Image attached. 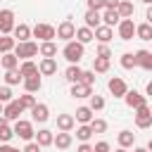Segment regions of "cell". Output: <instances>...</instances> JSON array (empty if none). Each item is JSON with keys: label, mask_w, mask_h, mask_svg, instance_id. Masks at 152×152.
<instances>
[{"label": "cell", "mask_w": 152, "mask_h": 152, "mask_svg": "<svg viewBox=\"0 0 152 152\" xmlns=\"http://www.w3.org/2000/svg\"><path fill=\"white\" fill-rule=\"evenodd\" d=\"M88 126H90L93 133H104V131H107V121H104V119H95V116H93V119L88 121Z\"/></svg>", "instance_id": "obj_38"}, {"label": "cell", "mask_w": 152, "mask_h": 152, "mask_svg": "<svg viewBox=\"0 0 152 152\" xmlns=\"http://www.w3.org/2000/svg\"><path fill=\"white\" fill-rule=\"evenodd\" d=\"M93 112H100V109H104V97L102 95H90V104H88Z\"/></svg>", "instance_id": "obj_40"}, {"label": "cell", "mask_w": 152, "mask_h": 152, "mask_svg": "<svg viewBox=\"0 0 152 152\" xmlns=\"http://www.w3.org/2000/svg\"><path fill=\"white\" fill-rule=\"evenodd\" d=\"M116 152H126V147H119V150H116Z\"/></svg>", "instance_id": "obj_52"}, {"label": "cell", "mask_w": 152, "mask_h": 152, "mask_svg": "<svg viewBox=\"0 0 152 152\" xmlns=\"http://www.w3.org/2000/svg\"><path fill=\"white\" fill-rule=\"evenodd\" d=\"M0 64H2L5 71H7V69H17V66H19V57H17L14 52H5V55L0 57Z\"/></svg>", "instance_id": "obj_25"}, {"label": "cell", "mask_w": 152, "mask_h": 152, "mask_svg": "<svg viewBox=\"0 0 152 152\" xmlns=\"http://www.w3.org/2000/svg\"><path fill=\"white\" fill-rule=\"evenodd\" d=\"M71 140H74V138H71L69 131H59V133L52 138V145H55L57 150H66V147H71Z\"/></svg>", "instance_id": "obj_17"}, {"label": "cell", "mask_w": 152, "mask_h": 152, "mask_svg": "<svg viewBox=\"0 0 152 152\" xmlns=\"http://www.w3.org/2000/svg\"><path fill=\"white\" fill-rule=\"evenodd\" d=\"M12 33H14V40H17V43L31 40V26H28V24H14Z\"/></svg>", "instance_id": "obj_18"}, {"label": "cell", "mask_w": 152, "mask_h": 152, "mask_svg": "<svg viewBox=\"0 0 152 152\" xmlns=\"http://www.w3.org/2000/svg\"><path fill=\"white\" fill-rule=\"evenodd\" d=\"M142 2H145V5H150V2H152V0H142Z\"/></svg>", "instance_id": "obj_53"}, {"label": "cell", "mask_w": 152, "mask_h": 152, "mask_svg": "<svg viewBox=\"0 0 152 152\" xmlns=\"http://www.w3.org/2000/svg\"><path fill=\"white\" fill-rule=\"evenodd\" d=\"M74 38L81 43V45H86V43H90V40H95L93 38V28H88V26H81V28H76V33H74Z\"/></svg>", "instance_id": "obj_24"}, {"label": "cell", "mask_w": 152, "mask_h": 152, "mask_svg": "<svg viewBox=\"0 0 152 152\" xmlns=\"http://www.w3.org/2000/svg\"><path fill=\"white\" fill-rule=\"evenodd\" d=\"M116 140H119V147H133V142H135V133H133V131H121Z\"/></svg>", "instance_id": "obj_31"}, {"label": "cell", "mask_w": 152, "mask_h": 152, "mask_svg": "<svg viewBox=\"0 0 152 152\" xmlns=\"http://www.w3.org/2000/svg\"><path fill=\"white\" fill-rule=\"evenodd\" d=\"M135 36H138L140 40H152V24H150V21L138 24V26H135Z\"/></svg>", "instance_id": "obj_27"}, {"label": "cell", "mask_w": 152, "mask_h": 152, "mask_svg": "<svg viewBox=\"0 0 152 152\" xmlns=\"http://www.w3.org/2000/svg\"><path fill=\"white\" fill-rule=\"evenodd\" d=\"M88 10L102 12V10H104V0H88Z\"/></svg>", "instance_id": "obj_45"}, {"label": "cell", "mask_w": 152, "mask_h": 152, "mask_svg": "<svg viewBox=\"0 0 152 152\" xmlns=\"http://www.w3.org/2000/svg\"><path fill=\"white\" fill-rule=\"evenodd\" d=\"M14 55H17L21 62H24V59H31V57L38 55V43H33V40H21V43L14 45Z\"/></svg>", "instance_id": "obj_2"}, {"label": "cell", "mask_w": 152, "mask_h": 152, "mask_svg": "<svg viewBox=\"0 0 152 152\" xmlns=\"http://www.w3.org/2000/svg\"><path fill=\"white\" fill-rule=\"evenodd\" d=\"M93 71H95V74H104V71H109V59H104V57H95V62H93Z\"/></svg>", "instance_id": "obj_37"}, {"label": "cell", "mask_w": 152, "mask_h": 152, "mask_svg": "<svg viewBox=\"0 0 152 152\" xmlns=\"http://www.w3.org/2000/svg\"><path fill=\"white\" fill-rule=\"evenodd\" d=\"M135 126L138 128H150L152 126V112H150L147 104L135 107Z\"/></svg>", "instance_id": "obj_4"}, {"label": "cell", "mask_w": 152, "mask_h": 152, "mask_svg": "<svg viewBox=\"0 0 152 152\" xmlns=\"http://www.w3.org/2000/svg\"><path fill=\"white\" fill-rule=\"evenodd\" d=\"M28 112H31L33 121H38V124H45V121L50 119V109H48V104H43V102H36Z\"/></svg>", "instance_id": "obj_11"}, {"label": "cell", "mask_w": 152, "mask_h": 152, "mask_svg": "<svg viewBox=\"0 0 152 152\" xmlns=\"http://www.w3.org/2000/svg\"><path fill=\"white\" fill-rule=\"evenodd\" d=\"M133 57H135V66H142V69H152V52L150 50H138V52H133Z\"/></svg>", "instance_id": "obj_14"}, {"label": "cell", "mask_w": 152, "mask_h": 152, "mask_svg": "<svg viewBox=\"0 0 152 152\" xmlns=\"http://www.w3.org/2000/svg\"><path fill=\"white\" fill-rule=\"evenodd\" d=\"M112 147H109V142L107 140H100V142H95V147H93V152H109Z\"/></svg>", "instance_id": "obj_46"}, {"label": "cell", "mask_w": 152, "mask_h": 152, "mask_svg": "<svg viewBox=\"0 0 152 152\" xmlns=\"http://www.w3.org/2000/svg\"><path fill=\"white\" fill-rule=\"evenodd\" d=\"M24 78H21V74H19V69H7V74H5V86H17V83H21Z\"/></svg>", "instance_id": "obj_35"}, {"label": "cell", "mask_w": 152, "mask_h": 152, "mask_svg": "<svg viewBox=\"0 0 152 152\" xmlns=\"http://www.w3.org/2000/svg\"><path fill=\"white\" fill-rule=\"evenodd\" d=\"M97 57H104V59H109V57H112V50H109V45H107V43H100V45H97Z\"/></svg>", "instance_id": "obj_43"}, {"label": "cell", "mask_w": 152, "mask_h": 152, "mask_svg": "<svg viewBox=\"0 0 152 152\" xmlns=\"http://www.w3.org/2000/svg\"><path fill=\"white\" fill-rule=\"evenodd\" d=\"M38 74H40V76H52V74H57V62H55V57H43L40 64H38Z\"/></svg>", "instance_id": "obj_13"}, {"label": "cell", "mask_w": 152, "mask_h": 152, "mask_svg": "<svg viewBox=\"0 0 152 152\" xmlns=\"http://www.w3.org/2000/svg\"><path fill=\"white\" fill-rule=\"evenodd\" d=\"M12 128H10V124H7V119L5 116H0V142H10L12 140Z\"/></svg>", "instance_id": "obj_32"}, {"label": "cell", "mask_w": 152, "mask_h": 152, "mask_svg": "<svg viewBox=\"0 0 152 152\" xmlns=\"http://www.w3.org/2000/svg\"><path fill=\"white\" fill-rule=\"evenodd\" d=\"M0 152H12V145H7V142H2V145H0Z\"/></svg>", "instance_id": "obj_50"}, {"label": "cell", "mask_w": 152, "mask_h": 152, "mask_svg": "<svg viewBox=\"0 0 152 152\" xmlns=\"http://www.w3.org/2000/svg\"><path fill=\"white\" fill-rule=\"evenodd\" d=\"M33 138H36V142H38L40 147H48V145H52L55 133H52V131H48V128H40L38 133H33Z\"/></svg>", "instance_id": "obj_22"}, {"label": "cell", "mask_w": 152, "mask_h": 152, "mask_svg": "<svg viewBox=\"0 0 152 152\" xmlns=\"http://www.w3.org/2000/svg\"><path fill=\"white\" fill-rule=\"evenodd\" d=\"M38 52H40L43 57H55V55H57V45H55L52 40H43V43L38 45Z\"/></svg>", "instance_id": "obj_30"}, {"label": "cell", "mask_w": 152, "mask_h": 152, "mask_svg": "<svg viewBox=\"0 0 152 152\" xmlns=\"http://www.w3.org/2000/svg\"><path fill=\"white\" fill-rule=\"evenodd\" d=\"M116 12H119V17H121V19H131V17L135 14V7H133V2H131V0H119Z\"/></svg>", "instance_id": "obj_20"}, {"label": "cell", "mask_w": 152, "mask_h": 152, "mask_svg": "<svg viewBox=\"0 0 152 152\" xmlns=\"http://www.w3.org/2000/svg\"><path fill=\"white\" fill-rule=\"evenodd\" d=\"M21 152H40V145H38L36 140H28V142H26V147H24Z\"/></svg>", "instance_id": "obj_47"}, {"label": "cell", "mask_w": 152, "mask_h": 152, "mask_svg": "<svg viewBox=\"0 0 152 152\" xmlns=\"http://www.w3.org/2000/svg\"><path fill=\"white\" fill-rule=\"evenodd\" d=\"M100 19H102L104 26H116V24L121 21V17H119L116 10H102V12H100Z\"/></svg>", "instance_id": "obj_21"}, {"label": "cell", "mask_w": 152, "mask_h": 152, "mask_svg": "<svg viewBox=\"0 0 152 152\" xmlns=\"http://www.w3.org/2000/svg\"><path fill=\"white\" fill-rule=\"evenodd\" d=\"M74 126H76L74 114H57V128L59 131H71Z\"/></svg>", "instance_id": "obj_23"}, {"label": "cell", "mask_w": 152, "mask_h": 152, "mask_svg": "<svg viewBox=\"0 0 152 152\" xmlns=\"http://www.w3.org/2000/svg\"><path fill=\"white\" fill-rule=\"evenodd\" d=\"M69 95L76 97V100H83V97H90L93 95V88L90 86H83V83H71V93Z\"/></svg>", "instance_id": "obj_19"}, {"label": "cell", "mask_w": 152, "mask_h": 152, "mask_svg": "<svg viewBox=\"0 0 152 152\" xmlns=\"http://www.w3.org/2000/svg\"><path fill=\"white\" fill-rule=\"evenodd\" d=\"M90 135H93V131H90V126H88V124H81V126L76 128V138H78L81 142H88V140H90Z\"/></svg>", "instance_id": "obj_39"}, {"label": "cell", "mask_w": 152, "mask_h": 152, "mask_svg": "<svg viewBox=\"0 0 152 152\" xmlns=\"http://www.w3.org/2000/svg\"><path fill=\"white\" fill-rule=\"evenodd\" d=\"M119 0H104V10H116Z\"/></svg>", "instance_id": "obj_48"}, {"label": "cell", "mask_w": 152, "mask_h": 152, "mask_svg": "<svg viewBox=\"0 0 152 152\" xmlns=\"http://www.w3.org/2000/svg\"><path fill=\"white\" fill-rule=\"evenodd\" d=\"M90 119H93V109H90V107H78V109H76L74 121H78V124H88Z\"/></svg>", "instance_id": "obj_34"}, {"label": "cell", "mask_w": 152, "mask_h": 152, "mask_svg": "<svg viewBox=\"0 0 152 152\" xmlns=\"http://www.w3.org/2000/svg\"><path fill=\"white\" fill-rule=\"evenodd\" d=\"M19 74H21V78L33 76V74H38V64H36V62H31V59H24V62H21V66H19Z\"/></svg>", "instance_id": "obj_28"}, {"label": "cell", "mask_w": 152, "mask_h": 152, "mask_svg": "<svg viewBox=\"0 0 152 152\" xmlns=\"http://www.w3.org/2000/svg\"><path fill=\"white\" fill-rule=\"evenodd\" d=\"M83 21H86V26H88V28H97V26L102 24L100 12H95V10H88V12H86V17H83Z\"/></svg>", "instance_id": "obj_26"}, {"label": "cell", "mask_w": 152, "mask_h": 152, "mask_svg": "<svg viewBox=\"0 0 152 152\" xmlns=\"http://www.w3.org/2000/svg\"><path fill=\"white\" fill-rule=\"evenodd\" d=\"M133 152H150V147H135Z\"/></svg>", "instance_id": "obj_51"}, {"label": "cell", "mask_w": 152, "mask_h": 152, "mask_svg": "<svg viewBox=\"0 0 152 152\" xmlns=\"http://www.w3.org/2000/svg\"><path fill=\"white\" fill-rule=\"evenodd\" d=\"M121 66H124V69H135V57H133V52H124V55H121Z\"/></svg>", "instance_id": "obj_41"}, {"label": "cell", "mask_w": 152, "mask_h": 152, "mask_svg": "<svg viewBox=\"0 0 152 152\" xmlns=\"http://www.w3.org/2000/svg\"><path fill=\"white\" fill-rule=\"evenodd\" d=\"M78 83H83V86H90V88H93V83H95V71H81Z\"/></svg>", "instance_id": "obj_42"}, {"label": "cell", "mask_w": 152, "mask_h": 152, "mask_svg": "<svg viewBox=\"0 0 152 152\" xmlns=\"http://www.w3.org/2000/svg\"><path fill=\"white\" fill-rule=\"evenodd\" d=\"M14 28V12L12 10H0V33L10 36Z\"/></svg>", "instance_id": "obj_9"}, {"label": "cell", "mask_w": 152, "mask_h": 152, "mask_svg": "<svg viewBox=\"0 0 152 152\" xmlns=\"http://www.w3.org/2000/svg\"><path fill=\"white\" fill-rule=\"evenodd\" d=\"M93 38H97L100 43H109V40L114 38V31H112V26H104V24H100L97 28H93Z\"/></svg>", "instance_id": "obj_15"}, {"label": "cell", "mask_w": 152, "mask_h": 152, "mask_svg": "<svg viewBox=\"0 0 152 152\" xmlns=\"http://www.w3.org/2000/svg\"><path fill=\"white\" fill-rule=\"evenodd\" d=\"M14 45H17V40H14L12 36H5V33H0V55H5V52H12V50H14Z\"/></svg>", "instance_id": "obj_33"}, {"label": "cell", "mask_w": 152, "mask_h": 152, "mask_svg": "<svg viewBox=\"0 0 152 152\" xmlns=\"http://www.w3.org/2000/svg\"><path fill=\"white\" fill-rule=\"evenodd\" d=\"M74 33H76V26H74L69 19H64V21L55 28V36L62 38V40H74Z\"/></svg>", "instance_id": "obj_10"}, {"label": "cell", "mask_w": 152, "mask_h": 152, "mask_svg": "<svg viewBox=\"0 0 152 152\" xmlns=\"http://www.w3.org/2000/svg\"><path fill=\"white\" fill-rule=\"evenodd\" d=\"M124 100H126V104H128L131 109H135V107H140V104H147L145 95L138 93V90H126V93H124Z\"/></svg>", "instance_id": "obj_12"}, {"label": "cell", "mask_w": 152, "mask_h": 152, "mask_svg": "<svg viewBox=\"0 0 152 152\" xmlns=\"http://www.w3.org/2000/svg\"><path fill=\"white\" fill-rule=\"evenodd\" d=\"M12 152H21V150H14V147H12Z\"/></svg>", "instance_id": "obj_54"}, {"label": "cell", "mask_w": 152, "mask_h": 152, "mask_svg": "<svg viewBox=\"0 0 152 152\" xmlns=\"http://www.w3.org/2000/svg\"><path fill=\"white\" fill-rule=\"evenodd\" d=\"M107 88H109V93H112L114 97H124V93L128 90V86H126V81H124L121 76H112V78L107 81Z\"/></svg>", "instance_id": "obj_8"}, {"label": "cell", "mask_w": 152, "mask_h": 152, "mask_svg": "<svg viewBox=\"0 0 152 152\" xmlns=\"http://www.w3.org/2000/svg\"><path fill=\"white\" fill-rule=\"evenodd\" d=\"M12 100V90H10V86H0V102L5 104V102H10Z\"/></svg>", "instance_id": "obj_44"}, {"label": "cell", "mask_w": 152, "mask_h": 152, "mask_svg": "<svg viewBox=\"0 0 152 152\" xmlns=\"http://www.w3.org/2000/svg\"><path fill=\"white\" fill-rule=\"evenodd\" d=\"M12 133H14V135H19L21 140H31L36 131H33V124H31V121H26V119H17V124H14Z\"/></svg>", "instance_id": "obj_3"}, {"label": "cell", "mask_w": 152, "mask_h": 152, "mask_svg": "<svg viewBox=\"0 0 152 152\" xmlns=\"http://www.w3.org/2000/svg\"><path fill=\"white\" fill-rule=\"evenodd\" d=\"M62 55H64V59H66L69 64H78V62L83 59V55H86V45H81L78 40H66Z\"/></svg>", "instance_id": "obj_1"}, {"label": "cell", "mask_w": 152, "mask_h": 152, "mask_svg": "<svg viewBox=\"0 0 152 152\" xmlns=\"http://www.w3.org/2000/svg\"><path fill=\"white\" fill-rule=\"evenodd\" d=\"M81 71H83V69H81L78 64H69V66H66V71H64V78H66L69 83H78Z\"/></svg>", "instance_id": "obj_29"}, {"label": "cell", "mask_w": 152, "mask_h": 152, "mask_svg": "<svg viewBox=\"0 0 152 152\" xmlns=\"http://www.w3.org/2000/svg\"><path fill=\"white\" fill-rule=\"evenodd\" d=\"M76 152H93V145H88V142H81Z\"/></svg>", "instance_id": "obj_49"}, {"label": "cell", "mask_w": 152, "mask_h": 152, "mask_svg": "<svg viewBox=\"0 0 152 152\" xmlns=\"http://www.w3.org/2000/svg\"><path fill=\"white\" fill-rule=\"evenodd\" d=\"M0 114H2V102H0Z\"/></svg>", "instance_id": "obj_55"}, {"label": "cell", "mask_w": 152, "mask_h": 152, "mask_svg": "<svg viewBox=\"0 0 152 152\" xmlns=\"http://www.w3.org/2000/svg\"><path fill=\"white\" fill-rule=\"evenodd\" d=\"M31 36H33V38H40V43L57 38V36H55V26H50V24H36V26L31 28Z\"/></svg>", "instance_id": "obj_5"}, {"label": "cell", "mask_w": 152, "mask_h": 152, "mask_svg": "<svg viewBox=\"0 0 152 152\" xmlns=\"http://www.w3.org/2000/svg\"><path fill=\"white\" fill-rule=\"evenodd\" d=\"M116 28H119V38H121V40H133V36H135V24H133V19H121V21L116 24Z\"/></svg>", "instance_id": "obj_7"}, {"label": "cell", "mask_w": 152, "mask_h": 152, "mask_svg": "<svg viewBox=\"0 0 152 152\" xmlns=\"http://www.w3.org/2000/svg\"><path fill=\"white\" fill-rule=\"evenodd\" d=\"M17 102L21 104V109L26 112V109H31L33 104H36V97H33V93H24V95H19L17 97Z\"/></svg>", "instance_id": "obj_36"}, {"label": "cell", "mask_w": 152, "mask_h": 152, "mask_svg": "<svg viewBox=\"0 0 152 152\" xmlns=\"http://www.w3.org/2000/svg\"><path fill=\"white\" fill-rule=\"evenodd\" d=\"M19 114H24V109H21V104H19L17 100H10V102L2 104V116H5L7 121H17Z\"/></svg>", "instance_id": "obj_6"}, {"label": "cell", "mask_w": 152, "mask_h": 152, "mask_svg": "<svg viewBox=\"0 0 152 152\" xmlns=\"http://www.w3.org/2000/svg\"><path fill=\"white\" fill-rule=\"evenodd\" d=\"M21 83H24V90L26 93H38L40 86H43V78H40V74H33V76H26Z\"/></svg>", "instance_id": "obj_16"}]
</instances>
